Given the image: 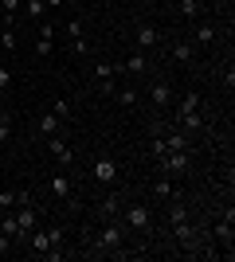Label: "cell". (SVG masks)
Instances as JSON below:
<instances>
[{
    "label": "cell",
    "instance_id": "6da1fadb",
    "mask_svg": "<svg viewBox=\"0 0 235 262\" xmlns=\"http://www.w3.org/2000/svg\"><path fill=\"white\" fill-rule=\"evenodd\" d=\"M125 223H118V219H110L106 227L98 231V239H94V251L98 254H122V243H125Z\"/></svg>",
    "mask_w": 235,
    "mask_h": 262
},
{
    "label": "cell",
    "instance_id": "7a4b0ae2",
    "mask_svg": "<svg viewBox=\"0 0 235 262\" xmlns=\"http://www.w3.org/2000/svg\"><path fill=\"white\" fill-rule=\"evenodd\" d=\"M157 161H161V172H165V176H184V172H188V164H192V157L188 153H161Z\"/></svg>",
    "mask_w": 235,
    "mask_h": 262
},
{
    "label": "cell",
    "instance_id": "3957f363",
    "mask_svg": "<svg viewBox=\"0 0 235 262\" xmlns=\"http://www.w3.org/2000/svg\"><path fill=\"white\" fill-rule=\"evenodd\" d=\"M149 223H153V211H149L145 204L125 208V227H130V231H149Z\"/></svg>",
    "mask_w": 235,
    "mask_h": 262
},
{
    "label": "cell",
    "instance_id": "277c9868",
    "mask_svg": "<svg viewBox=\"0 0 235 262\" xmlns=\"http://www.w3.org/2000/svg\"><path fill=\"white\" fill-rule=\"evenodd\" d=\"M94 180L110 188L114 180H118V161H114V157H98V161H94Z\"/></svg>",
    "mask_w": 235,
    "mask_h": 262
},
{
    "label": "cell",
    "instance_id": "5b68a950",
    "mask_svg": "<svg viewBox=\"0 0 235 262\" xmlns=\"http://www.w3.org/2000/svg\"><path fill=\"white\" fill-rule=\"evenodd\" d=\"M134 39H137V51H149V47L161 43V32H157L153 24H137V28H134Z\"/></svg>",
    "mask_w": 235,
    "mask_h": 262
},
{
    "label": "cell",
    "instance_id": "8992f818",
    "mask_svg": "<svg viewBox=\"0 0 235 262\" xmlns=\"http://www.w3.org/2000/svg\"><path fill=\"white\" fill-rule=\"evenodd\" d=\"M168 98H173V86H168L165 78H157L153 86H149V102H153L157 110H165V106H168Z\"/></svg>",
    "mask_w": 235,
    "mask_h": 262
},
{
    "label": "cell",
    "instance_id": "52a82bcc",
    "mask_svg": "<svg viewBox=\"0 0 235 262\" xmlns=\"http://www.w3.org/2000/svg\"><path fill=\"white\" fill-rule=\"evenodd\" d=\"M231 219H235V211L227 208V215L220 219V223H216V239H220V243L227 247V254H231V235H235V223H231Z\"/></svg>",
    "mask_w": 235,
    "mask_h": 262
},
{
    "label": "cell",
    "instance_id": "ba28073f",
    "mask_svg": "<svg viewBox=\"0 0 235 262\" xmlns=\"http://www.w3.org/2000/svg\"><path fill=\"white\" fill-rule=\"evenodd\" d=\"M122 67H125V71H130L134 78H137V75H149V55H145V51H134Z\"/></svg>",
    "mask_w": 235,
    "mask_h": 262
},
{
    "label": "cell",
    "instance_id": "9c48e42d",
    "mask_svg": "<svg viewBox=\"0 0 235 262\" xmlns=\"http://www.w3.org/2000/svg\"><path fill=\"white\" fill-rule=\"evenodd\" d=\"M47 149H51V157H55L59 164H71V145L63 141L59 133H55V137H47Z\"/></svg>",
    "mask_w": 235,
    "mask_h": 262
},
{
    "label": "cell",
    "instance_id": "30bf717a",
    "mask_svg": "<svg viewBox=\"0 0 235 262\" xmlns=\"http://www.w3.org/2000/svg\"><path fill=\"white\" fill-rule=\"evenodd\" d=\"M94 78L102 82V94H114V90H118V86H114V67L110 63H98V67H94Z\"/></svg>",
    "mask_w": 235,
    "mask_h": 262
},
{
    "label": "cell",
    "instance_id": "8fae6325",
    "mask_svg": "<svg viewBox=\"0 0 235 262\" xmlns=\"http://www.w3.org/2000/svg\"><path fill=\"white\" fill-rule=\"evenodd\" d=\"M173 59H177V63H192V59H196V43L177 39V43H173Z\"/></svg>",
    "mask_w": 235,
    "mask_h": 262
},
{
    "label": "cell",
    "instance_id": "7c38bea8",
    "mask_svg": "<svg viewBox=\"0 0 235 262\" xmlns=\"http://www.w3.org/2000/svg\"><path fill=\"white\" fill-rule=\"evenodd\" d=\"M153 196H157V200H177V184H173L168 176H161V180L153 184Z\"/></svg>",
    "mask_w": 235,
    "mask_h": 262
},
{
    "label": "cell",
    "instance_id": "4fadbf2b",
    "mask_svg": "<svg viewBox=\"0 0 235 262\" xmlns=\"http://www.w3.org/2000/svg\"><path fill=\"white\" fill-rule=\"evenodd\" d=\"M59 129H63V118H55V114H44V118H39V133H44V137H55Z\"/></svg>",
    "mask_w": 235,
    "mask_h": 262
},
{
    "label": "cell",
    "instance_id": "5bb4252c",
    "mask_svg": "<svg viewBox=\"0 0 235 262\" xmlns=\"http://www.w3.org/2000/svg\"><path fill=\"white\" fill-rule=\"evenodd\" d=\"M118 211H122V200H118V196H106L98 204V219H114Z\"/></svg>",
    "mask_w": 235,
    "mask_h": 262
},
{
    "label": "cell",
    "instance_id": "9a60e30c",
    "mask_svg": "<svg viewBox=\"0 0 235 262\" xmlns=\"http://www.w3.org/2000/svg\"><path fill=\"white\" fill-rule=\"evenodd\" d=\"M51 196H59V200H67V196H71V180H67L63 172L51 176Z\"/></svg>",
    "mask_w": 235,
    "mask_h": 262
},
{
    "label": "cell",
    "instance_id": "2e32d148",
    "mask_svg": "<svg viewBox=\"0 0 235 262\" xmlns=\"http://www.w3.org/2000/svg\"><path fill=\"white\" fill-rule=\"evenodd\" d=\"M24 12H28V16H32L35 24H39V20H47V4H44V0H24Z\"/></svg>",
    "mask_w": 235,
    "mask_h": 262
},
{
    "label": "cell",
    "instance_id": "e0dca14e",
    "mask_svg": "<svg viewBox=\"0 0 235 262\" xmlns=\"http://www.w3.org/2000/svg\"><path fill=\"white\" fill-rule=\"evenodd\" d=\"M16 12H24V0H0V16H4V24L16 20Z\"/></svg>",
    "mask_w": 235,
    "mask_h": 262
},
{
    "label": "cell",
    "instance_id": "ac0fdd59",
    "mask_svg": "<svg viewBox=\"0 0 235 262\" xmlns=\"http://www.w3.org/2000/svg\"><path fill=\"white\" fill-rule=\"evenodd\" d=\"M184 219H188V204L173 200V204H168V223H184Z\"/></svg>",
    "mask_w": 235,
    "mask_h": 262
},
{
    "label": "cell",
    "instance_id": "d6986e66",
    "mask_svg": "<svg viewBox=\"0 0 235 262\" xmlns=\"http://www.w3.org/2000/svg\"><path fill=\"white\" fill-rule=\"evenodd\" d=\"M177 8H180V16H184V20H196V16H200V0H180Z\"/></svg>",
    "mask_w": 235,
    "mask_h": 262
},
{
    "label": "cell",
    "instance_id": "ffe728a7",
    "mask_svg": "<svg viewBox=\"0 0 235 262\" xmlns=\"http://www.w3.org/2000/svg\"><path fill=\"white\" fill-rule=\"evenodd\" d=\"M196 43H204V47L216 43V28L212 24H200V28H196Z\"/></svg>",
    "mask_w": 235,
    "mask_h": 262
},
{
    "label": "cell",
    "instance_id": "44dd1931",
    "mask_svg": "<svg viewBox=\"0 0 235 262\" xmlns=\"http://www.w3.org/2000/svg\"><path fill=\"white\" fill-rule=\"evenodd\" d=\"M200 110V94H184V102H180V114L177 118H184V114H196Z\"/></svg>",
    "mask_w": 235,
    "mask_h": 262
},
{
    "label": "cell",
    "instance_id": "7402d4cb",
    "mask_svg": "<svg viewBox=\"0 0 235 262\" xmlns=\"http://www.w3.org/2000/svg\"><path fill=\"white\" fill-rule=\"evenodd\" d=\"M114 98L122 102L125 110H134V106H137V94H134V90H114Z\"/></svg>",
    "mask_w": 235,
    "mask_h": 262
},
{
    "label": "cell",
    "instance_id": "603a6c76",
    "mask_svg": "<svg viewBox=\"0 0 235 262\" xmlns=\"http://www.w3.org/2000/svg\"><path fill=\"white\" fill-rule=\"evenodd\" d=\"M0 47H4V51L16 47V32H12V24H4V32H0Z\"/></svg>",
    "mask_w": 235,
    "mask_h": 262
},
{
    "label": "cell",
    "instance_id": "cb8c5ba5",
    "mask_svg": "<svg viewBox=\"0 0 235 262\" xmlns=\"http://www.w3.org/2000/svg\"><path fill=\"white\" fill-rule=\"evenodd\" d=\"M12 137V118H8V110H0V141H8Z\"/></svg>",
    "mask_w": 235,
    "mask_h": 262
},
{
    "label": "cell",
    "instance_id": "d4e9b609",
    "mask_svg": "<svg viewBox=\"0 0 235 262\" xmlns=\"http://www.w3.org/2000/svg\"><path fill=\"white\" fill-rule=\"evenodd\" d=\"M35 51H39V55L47 59V55L55 51V39H47V35H39V39H35Z\"/></svg>",
    "mask_w": 235,
    "mask_h": 262
},
{
    "label": "cell",
    "instance_id": "484cf974",
    "mask_svg": "<svg viewBox=\"0 0 235 262\" xmlns=\"http://www.w3.org/2000/svg\"><path fill=\"white\" fill-rule=\"evenodd\" d=\"M16 204H20V200H16V192H0V211H12Z\"/></svg>",
    "mask_w": 235,
    "mask_h": 262
},
{
    "label": "cell",
    "instance_id": "4316f807",
    "mask_svg": "<svg viewBox=\"0 0 235 262\" xmlns=\"http://www.w3.org/2000/svg\"><path fill=\"white\" fill-rule=\"evenodd\" d=\"M8 86H12V71H8V67H0V94H4Z\"/></svg>",
    "mask_w": 235,
    "mask_h": 262
},
{
    "label": "cell",
    "instance_id": "83f0119b",
    "mask_svg": "<svg viewBox=\"0 0 235 262\" xmlns=\"http://www.w3.org/2000/svg\"><path fill=\"white\" fill-rule=\"evenodd\" d=\"M55 118H71V102H55V110H51Z\"/></svg>",
    "mask_w": 235,
    "mask_h": 262
},
{
    "label": "cell",
    "instance_id": "f1b7e54d",
    "mask_svg": "<svg viewBox=\"0 0 235 262\" xmlns=\"http://www.w3.org/2000/svg\"><path fill=\"white\" fill-rule=\"evenodd\" d=\"M47 235H51V247H63V227H51Z\"/></svg>",
    "mask_w": 235,
    "mask_h": 262
},
{
    "label": "cell",
    "instance_id": "f546056e",
    "mask_svg": "<svg viewBox=\"0 0 235 262\" xmlns=\"http://www.w3.org/2000/svg\"><path fill=\"white\" fill-rule=\"evenodd\" d=\"M67 32H71V39H78V35H82V20H71Z\"/></svg>",
    "mask_w": 235,
    "mask_h": 262
},
{
    "label": "cell",
    "instance_id": "4dcf8cb0",
    "mask_svg": "<svg viewBox=\"0 0 235 262\" xmlns=\"http://www.w3.org/2000/svg\"><path fill=\"white\" fill-rule=\"evenodd\" d=\"M87 51H90V43L82 39V35H78V39H75V55H87Z\"/></svg>",
    "mask_w": 235,
    "mask_h": 262
},
{
    "label": "cell",
    "instance_id": "1f68e13d",
    "mask_svg": "<svg viewBox=\"0 0 235 262\" xmlns=\"http://www.w3.org/2000/svg\"><path fill=\"white\" fill-rule=\"evenodd\" d=\"M8 243H12V239L4 235V231H0V254H8Z\"/></svg>",
    "mask_w": 235,
    "mask_h": 262
},
{
    "label": "cell",
    "instance_id": "d6a6232c",
    "mask_svg": "<svg viewBox=\"0 0 235 262\" xmlns=\"http://www.w3.org/2000/svg\"><path fill=\"white\" fill-rule=\"evenodd\" d=\"M44 4H47V12H51V8H63V0H44Z\"/></svg>",
    "mask_w": 235,
    "mask_h": 262
},
{
    "label": "cell",
    "instance_id": "836d02e7",
    "mask_svg": "<svg viewBox=\"0 0 235 262\" xmlns=\"http://www.w3.org/2000/svg\"><path fill=\"white\" fill-rule=\"evenodd\" d=\"M0 223H4V211H0Z\"/></svg>",
    "mask_w": 235,
    "mask_h": 262
}]
</instances>
